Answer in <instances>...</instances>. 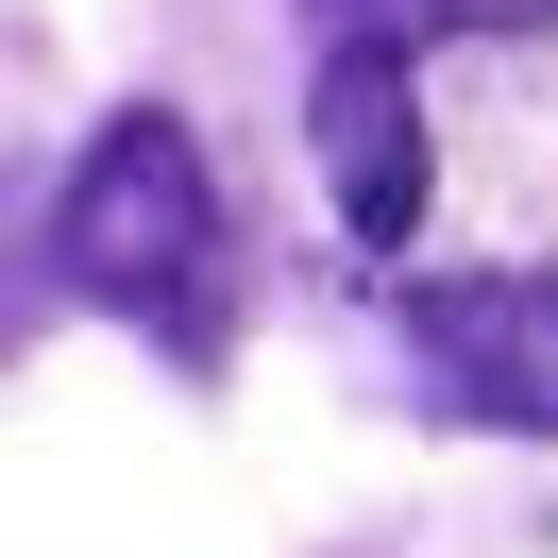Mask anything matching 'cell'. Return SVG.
Masks as SVG:
<instances>
[{"label":"cell","mask_w":558,"mask_h":558,"mask_svg":"<svg viewBox=\"0 0 558 558\" xmlns=\"http://www.w3.org/2000/svg\"><path fill=\"white\" fill-rule=\"evenodd\" d=\"M305 119H322V186H339V220H355L373 254H407V238H423V102H407V51H389V35H322Z\"/></svg>","instance_id":"obj_3"},{"label":"cell","mask_w":558,"mask_h":558,"mask_svg":"<svg viewBox=\"0 0 558 558\" xmlns=\"http://www.w3.org/2000/svg\"><path fill=\"white\" fill-rule=\"evenodd\" d=\"M407 339L440 373V407L558 440V271H440V288H407Z\"/></svg>","instance_id":"obj_2"},{"label":"cell","mask_w":558,"mask_h":558,"mask_svg":"<svg viewBox=\"0 0 558 558\" xmlns=\"http://www.w3.org/2000/svg\"><path fill=\"white\" fill-rule=\"evenodd\" d=\"M322 17H339V35H389V51H407V35H542L558 0H322Z\"/></svg>","instance_id":"obj_4"},{"label":"cell","mask_w":558,"mask_h":558,"mask_svg":"<svg viewBox=\"0 0 558 558\" xmlns=\"http://www.w3.org/2000/svg\"><path fill=\"white\" fill-rule=\"evenodd\" d=\"M51 254H69L85 288H119V305H170V288L220 254V186H204V136H186L170 102L102 119V153H85V170H69V204H51Z\"/></svg>","instance_id":"obj_1"}]
</instances>
